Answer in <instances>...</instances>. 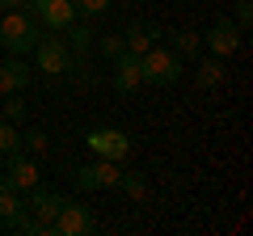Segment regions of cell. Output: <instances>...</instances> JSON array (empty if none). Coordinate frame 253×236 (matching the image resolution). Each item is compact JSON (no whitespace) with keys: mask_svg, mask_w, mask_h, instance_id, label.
<instances>
[{"mask_svg":"<svg viewBox=\"0 0 253 236\" xmlns=\"http://www.w3.org/2000/svg\"><path fill=\"white\" fill-rule=\"evenodd\" d=\"M228 80V68H224V59H219V55H211V59H203L199 68H194V84H199V89H219V84Z\"/></svg>","mask_w":253,"mask_h":236,"instance_id":"obj_14","label":"cell"},{"mask_svg":"<svg viewBox=\"0 0 253 236\" xmlns=\"http://www.w3.org/2000/svg\"><path fill=\"white\" fill-rule=\"evenodd\" d=\"M26 211V194L17 190H0V232H9V224Z\"/></svg>","mask_w":253,"mask_h":236,"instance_id":"obj_16","label":"cell"},{"mask_svg":"<svg viewBox=\"0 0 253 236\" xmlns=\"http://www.w3.org/2000/svg\"><path fill=\"white\" fill-rule=\"evenodd\" d=\"M9 152H21V135H17V127H13L9 118L0 122V156H9Z\"/></svg>","mask_w":253,"mask_h":236,"instance_id":"obj_20","label":"cell"},{"mask_svg":"<svg viewBox=\"0 0 253 236\" xmlns=\"http://www.w3.org/2000/svg\"><path fill=\"white\" fill-rule=\"evenodd\" d=\"M0 190H13V186H9V177H4V173H0Z\"/></svg>","mask_w":253,"mask_h":236,"instance_id":"obj_26","label":"cell"},{"mask_svg":"<svg viewBox=\"0 0 253 236\" xmlns=\"http://www.w3.org/2000/svg\"><path fill=\"white\" fill-rule=\"evenodd\" d=\"M114 190H123L126 198H135V202L148 198V182L139 177V173H118V186H114Z\"/></svg>","mask_w":253,"mask_h":236,"instance_id":"obj_18","label":"cell"},{"mask_svg":"<svg viewBox=\"0 0 253 236\" xmlns=\"http://www.w3.org/2000/svg\"><path fill=\"white\" fill-rule=\"evenodd\" d=\"M123 42H126V51H131V55H144L148 46H156L152 34H148V21H131V26L123 30Z\"/></svg>","mask_w":253,"mask_h":236,"instance_id":"obj_17","label":"cell"},{"mask_svg":"<svg viewBox=\"0 0 253 236\" xmlns=\"http://www.w3.org/2000/svg\"><path fill=\"white\" fill-rule=\"evenodd\" d=\"M63 202H68V194L51 190V186H42V182H38L34 190H26V207H30V215L46 219V224H55V215H59Z\"/></svg>","mask_w":253,"mask_h":236,"instance_id":"obj_10","label":"cell"},{"mask_svg":"<svg viewBox=\"0 0 253 236\" xmlns=\"http://www.w3.org/2000/svg\"><path fill=\"white\" fill-rule=\"evenodd\" d=\"M4 177H9V186H13L17 194H26V190H34V186L42 182V169L34 164V156L9 152V169H4Z\"/></svg>","mask_w":253,"mask_h":236,"instance_id":"obj_9","label":"cell"},{"mask_svg":"<svg viewBox=\"0 0 253 236\" xmlns=\"http://www.w3.org/2000/svg\"><path fill=\"white\" fill-rule=\"evenodd\" d=\"M93 38H97V34H93V21L89 17H76L72 26L63 30V42H68V51H72V64L93 51Z\"/></svg>","mask_w":253,"mask_h":236,"instance_id":"obj_13","label":"cell"},{"mask_svg":"<svg viewBox=\"0 0 253 236\" xmlns=\"http://www.w3.org/2000/svg\"><path fill=\"white\" fill-rule=\"evenodd\" d=\"M4 118H9V122H21V118H26V97H21V93H4Z\"/></svg>","mask_w":253,"mask_h":236,"instance_id":"obj_22","label":"cell"},{"mask_svg":"<svg viewBox=\"0 0 253 236\" xmlns=\"http://www.w3.org/2000/svg\"><path fill=\"white\" fill-rule=\"evenodd\" d=\"M169 51L173 55H199L203 51V34L199 30H169Z\"/></svg>","mask_w":253,"mask_h":236,"instance_id":"obj_15","label":"cell"},{"mask_svg":"<svg viewBox=\"0 0 253 236\" xmlns=\"http://www.w3.org/2000/svg\"><path fill=\"white\" fill-rule=\"evenodd\" d=\"M0 9L9 13V9H26V0H0Z\"/></svg>","mask_w":253,"mask_h":236,"instance_id":"obj_25","label":"cell"},{"mask_svg":"<svg viewBox=\"0 0 253 236\" xmlns=\"http://www.w3.org/2000/svg\"><path fill=\"white\" fill-rule=\"evenodd\" d=\"M110 84H114V93H123V97H126V93H135L139 84H144V68H139V55H131V51L118 55V59H114V80H110Z\"/></svg>","mask_w":253,"mask_h":236,"instance_id":"obj_11","label":"cell"},{"mask_svg":"<svg viewBox=\"0 0 253 236\" xmlns=\"http://www.w3.org/2000/svg\"><path fill=\"white\" fill-rule=\"evenodd\" d=\"M0 13H4V9H0Z\"/></svg>","mask_w":253,"mask_h":236,"instance_id":"obj_27","label":"cell"},{"mask_svg":"<svg viewBox=\"0 0 253 236\" xmlns=\"http://www.w3.org/2000/svg\"><path fill=\"white\" fill-rule=\"evenodd\" d=\"M76 13H81V17H106L110 13V0H76Z\"/></svg>","mask_w":253,"mask_h":236,"instance_id":"obj_23","label":"cell"},{"mask_svg":"<svg viewBox=\"0 0 253 236\" xmlns=\"http://www.w3.org/2000/svg\"><path fill=\"white\" fill-rule=\"evenodd\" d=\"M42 34H46V30L38 26L26 9L0 13V46H4L9 55H30V51L38 46V38H42Z\"/></svg>","mask_w":253,"mask_h":236,"instance_id":"obj_1","label":"cell"},{"mask_svg":"<svg viewBox=\"0 0 253 236\" xmlns=\"http://www.w3.org/2000/svg\"><path fill=\"white\" fill-rule=\"evenodd\" d=\"M93 228H97V219H93V207H89V202L68 198V202L59 207V215H55V236H89Z\"/></svg>","mask_w":253,"mask_h":236,"instance_id":"obj_6","label":"cell"},{"mask_svg":"<svg viewBox=\"0 0 253 236\" xmlns=\"http://www.w3.org/2000/svg\"><path fill=\"white\" fill-rule=\"evenodd\" d=\"M118 164L114 160H93V164H81V169L72 173V182H76V190H84V194H93V190H114L118 186Z\"/></svg>","mask_w":253,"mask_h":236,"instance_id":"obj_7","label":"cell"},{"mask_svg":"<svg viewBox=\"0 0 253 236\" xmlns=\"http://www.w3.org/2000/svg\"><path fill=\"white\" fill-rule=\"evenodd\" d=\"M30 55H34L38 72L55 76V80L72 72V51H68V42H63V34H42V38H38V46H34Z\"/></svg>","mask_w":253,"mask_h":236,"instance_id":"obj_4","label":"cell"},{"mask_svg":"<svg viewBox=\"0 0 253 236\" xmlns=\"http://www.w3.org/2000/svg\"><path fill=\"white\" fill-rule=\"evenodd\" d=\"M30 68H26V55H9L4 64H0V97L4 93H26L30 89Z\"/></svg>","mask_w":253,"mask_h":236,"instance_id":"obj_12","label":"cell"},{"mask_svg":"<svg viewBox=\"0 0 253 236\" xmlns=\"http://www.w3.org/2000/svg\"><path fill=\"white\" fill-rule=\"evenodd\" d=\"M84 144H89L93 156L114 160V164H123L126 156H131V139H126V131H114V127H93L89 135H84Z\"/></svg>","mask_w":253,"mask_h":236,"instance_id":"obj_5","label":"cell"},{"mask_svg":"<svg viewBox=\"0 0 253 236\" xmlns=\"http://www.w3.org/2000/svg\"><path fill=\"white\" fill-rule=\"evenodd\" d=\"M139 68H144V84H156V89H173L181 80V55H173L161 42L139 55Z\"/></svg>","mask_w":253,"mask_h":236,"instance_id":"obj_2","label":"cell"},{"mask_svg":"<svg viewBox=\"0 0 253 236\" xmlns=\"http://www.w3.org/2000/svg\"><path fill=\"white\" fill-rule=\"evenodd\" d=\"M97 51H101V55H106L110 64H114L118 55H123V51H126V42H123V34H101V38H97Z\"/></svg>","mask_w":253,"mask_h":236,"instance_id":"obj_21","label":"cell"},{"mask_svg":"<svg viewBox=\"0 0 253 236\" xmlns=\"http://www.w3.org/2000/svg\"><path fill=\"white\" fill-rule=\"evenodd\" d=\"M26 13L46 30V34H63L81 13H76V0H26Z\"/></svg>","mask_w":253,"mask_h":236,"instance_id":"obj_3","label":"cell"},{"mask_svg":"<svg viewBox=\"0 0 253 236\" xmlns=\"http://www.w3.org/2000/svg\"><path fill=\"white\" fill-rule=\"evenodd\" d=\"M46 148H51L46 131H26V135H21V152H26V156H42Z\"/></svg>","mask_w":253,"mask_h":236,"instance_id":"obj_19","label":"cell"},{"mask_svg":"<svg viewBox=\"0 0 253 236\" xmlns=\"http://www.w3.org/2000/svg\"><path fill=\"white\" fill-rule=\"evenodd\" d=\"M232 21L241 26V34L253 26V0H236V9H232Z\"/></svg>","mask_w":253,"mask_h":236,"instance_id":"obj_24","label":"cell"},{"mask_svg":"<svg viewBox=\"0 0 253 236\" xmlns=\"http://www.w3.org/2000/svg\"><path fill=\"white\" fill-rule=\"evenodd\" d=\"M203 46H207L211 55H219V59L236 55V51H241V26H236L232 17H215L211 30L203 34Z\"/></svg>","mask_w":253,"mask_h":236,"instance_id":"obj_8","label":"cell"}]
</instances>
